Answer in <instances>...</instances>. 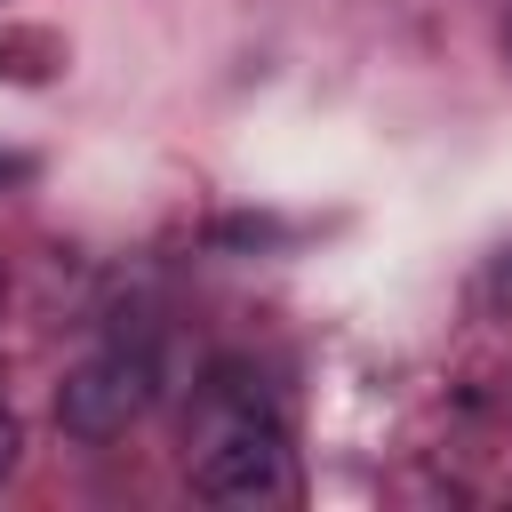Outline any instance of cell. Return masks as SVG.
Segmentation results:
<instances>
[{
    "label": "cell",
    "mask_w": 512,
    "mask_h": 512,
    "mask_svg": "<svg viewBox=\"0 0 512 512\" xmlns=\"http://www.w3.org/2000/svg\"><path fill=\"white\" fill-rule=\"evenodd\" d=\"M0 296H8V280H0Z\"/></svg>",
    "instance_id": "cell-8"
},
{
    "label": "cell",
    "mask_w": 512,
    "mask_h": 512,
    "mask_svg": "<svg viewBox=\"0 0 512 512\" xmlns=\"http://www.w3.org/2000/svg\"><path fill=\"white\" fill-rule=\"evenodd\" d=\"M504 56H512V16H504Z\"/></svg>",
    "instance_id": "cell-7"
},
{
    "label": "cell",
    "mask_w": 512,
    "mask_h": 512,
    "mask_svg": "<svg viewBox=\"0 0 512 512\" xmlns=\"http://www.w3.org/2000/svg\"><path fill=\"white\" fill-rule=\"evenodd\" d=\"M472 304H480L488 320H512V248H504V256H488V272H480Z\"/></svg>",
    "instance_id": "cell-4"
},
{
    "label": "cell",
    "mask_w": 512,
    "mask_h": 512,
    "mask_svg": "<svg viewBox=\"0 0 512 512\" xmlns=\"http://www.w3.org/2000/svg\"><path fill=\"white\" fill-rule=\"evenodd\" d=\"M192 488L208 504H280L296 488V456H288V432H280V408L256 400V408H216L200 416V456H192Z\"/></svg>",
    "instance_id": "cell-1"
},
{
    "label": "cell",
    "mask_w": 512,
    "mask_h": 512,
    "mask_svg": "<svg viewBox=\"0 0 512 512\" xmlns=\"http://www.w3.org/2000/svg\"><path fill=\"white\" fill-rule=\"evenodd\" d=\"M152 392H160V344L136 328V336H112V344H96L88 360L64 368V384H56V424L96 448V440L128 432V424L152 408Z\"/></svg>",
    "instance_id": "cell-2"
},
{
    "label": "cell",
    "mask_w": 512,
    "mask_h": 512,
    "mask_svg": "<svg viewBox=\"0 0 512 512\" xmlns=\"http://www.w3.org/2000/svg\"><path fill=\"white\" fill-rule=\"evenodd\" d=\"M56 64V40L48 32H0V72L8 80H40Z\"/></svg>",
    "instance_id": "cell-3"
},
{
    "label": "cell",
    "mask_w": 512,
    "mask_h": 512,
    "mask_svg": "<svg viewBox=\"0 0 512 512\" xmlns=\"http://www.w3.org/2000/svg\"><path fill=\"white\" fill-rule=\"evenodd\" d=\"M16 456H24V432H16V408H0V488H8Z\"/></svg>",
    "instance_id": "cell-5"
},
{
    "label": "cell",
    "mask_w": 512,
    "mask_h": 512,
    "mask_svg": "<svg viewBox=\"0 0 512 512\" xmlns=\"http://www.w3.org/2000/svg\"><path fill=\"white\" fill-rule=\"evenodd\" d=\"M16 184H32V160L24 152H0V192H16Z\"/></svg>",
    "instance_id": "cell-6"
}]
</instances>
